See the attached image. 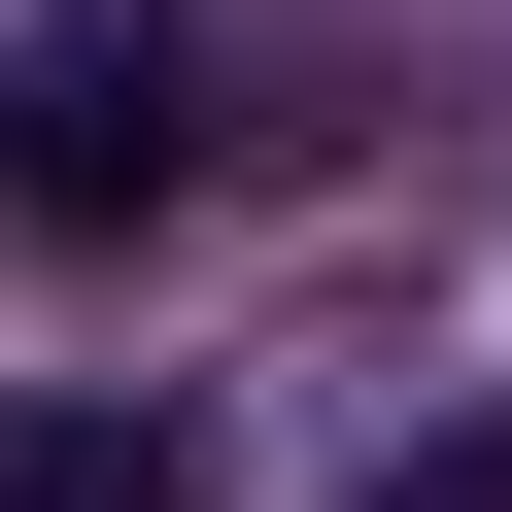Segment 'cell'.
Listing matches in <instances>:
<instances>
[{
    "mask_svg": "<svg viewBox=\"0 0 512 512\" xmlns=\"http://www.w3.org/2000/svg\"><path fill=\"white\" fill-rule=\"evenodd\" d=\"M342 512H512V410H444V444H376Z\"/></svg>",
    "mask_w": 512,
    "mask_h": 512,
    "instance_id": "obj_2",
    "label": "cell"
},
{
    "mask_svg": "<svg viewBox=\"0 0 512 512\" xmlns=\"http://www.w3.org/2000/svg\"><path fill=\"white\" fill-rule=\"evenodd\" d=\"M0 512H103V410H35V376H0Z\"/></svg>",
    "mask_w": 512,
    "mask_h": 512,
    "instance_id": "obj_3",
    "label": "cell"
},
{
    "mask_svg": "<svg viewBox=\"0 0 512 512\" xmlns=\"http://www.w3.org/2000/svg\"><path fill=\"white\" fill-rule=\"evenodd\" d=\"M171 171H205V0H69V35L0 69V205L35 239H137Z\"/></svg>",
    "mask_w": 512,
    "mask_h": 512,
    "instance_id": "obj_1",
    "label": "cell"
},
{
    "mask_svg": "<svg viewBox=\"0 0 512 512\" xmlns=\"http://www.w3.org/2000/svg\"><path fill=\"white\" fill-rule=\"evenodd\" d=\"M103 512H239V478H205V444H171V410H103Z\"/></svg>",
    "mask_w": 512,
    "mask_h": 512,
    "instance_id": "obj_4",
    "label": "cell"
}]
</instances>
